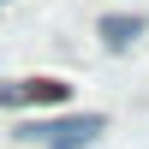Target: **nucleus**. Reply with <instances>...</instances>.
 <instances>
[{"label":"nucleus","mask_w":149,"mask_h":149,"mask_svg":"<svg viewBox=\"0 0 149 149\" xmlns=\"http://www.w3.org/2000/svg\"><path fill=\"white\" fill-rule=\"evenodd\" d=\"M107 131L102 113H60V119H24L12 137L18 143H42V149H90Z\"/></svg>","instance_id":"f257e3e1"},{"label":"nucleus","mask_w":149,"mask_h":149,"mask_svg":"<svg viewBox=\"0 0 149 149\" xmlns=\"http://www.w3.org/2000/svg\"><path fill=\"white\" fill-rule=\"evenodd\" d=\"M66 95H72V84H60V78L0 84V107H54V102H66Z\"/></svg>","instance_id":"f03ea898"},{"label":"nucleus","mask_w":149,"mask_h":149,"mask_svg":"<svg viewBox=\"0 0 149 149\" xmlns=\"http://www.w3.org/2000/svg\"><path fill=\"white\" fill-rule=\"evenodd\" d=\"M137 36H143V18H137V12H113V18H102V42L113 48V54H125Z\"/></svg>","instance_id":"7ed1b4c3"}]
</instances>
